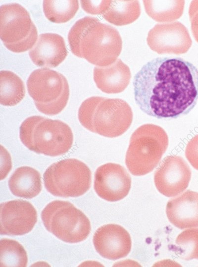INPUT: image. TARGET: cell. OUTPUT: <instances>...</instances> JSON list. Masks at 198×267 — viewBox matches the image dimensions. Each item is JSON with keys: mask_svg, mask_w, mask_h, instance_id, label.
Wrapping results in <instances>:
<instances>
[{"mask_svg": "<svg viewBox=\"0 0 198 267\" xmlns=\"http://www.w3.org/2000/svg\"><path fill=\"white\" fill-rule=\"evenodd\" d=\"M189 15L194 37L198 42V0H192L190 4Z\"/></svg>", "mask_w": 198, "mask_h": 267, "instance_id": "cell-27", "label": "cell"}, {"mask_svg": "<svg viewBox=\"0 0 198 267\" xmlns=\"http://www.w3.org/2000/svg\"><path fill=\"white\" fill-rule=\"evenodd\" d=\"M91 171L83 162L66 159L50 165L44 174L46 189L55 196L77 197L90 189Z\"/></svg>", "mask_w": 198, "mask_h": 267, "instance_id": "cell-8", "label": "cell"}, {"mask_svg": "<svg viewBox=\"0 0 198 267\" xmlns=\"http://www.w3.org/2000/svg\"><path fill=\"white\" fill-rule=\"evenodd\" d=\"M8 186L11 193L17 197L33 198L39 194L42 190L41 175L31 167L21 166L10 176Z\"/></svg>", "mask_w": 198, "mask_h": 267, "instance_id": "cell-18", "label": "cell"}, {"mask_svg": "<svg viewBox=\"0 0 198 267\" xmlns=\"http://www.w3.org/2000/svg\"><path fill=\"white\" fill-rule=\"evenodd\" d=\"M79 9L76 0L43 1V10L47 18L56 23H65L71 19Z\"/></svg>", "mask_w": 198, "mask_h": 267, "instance_id": "cell-22", "label": "cell"}, {"mask_svg": "<svg viewBox=\"0 0 198 267\" xmlns=\"http://www.w3.org/2000/svg\"><path fill=\"white\" fill-rule=\"evenodd\" d=\"M173 250L182 259H198V228L185 230L177 236Z\"/></svg>", "mask_w": 198, "mask_h": 267, "instance_id": "cell-24", "label": "cell"}, {"mask_svg": "<svg viewBox=\"0 0 198 267\" xmlns=\"http://www.w3.org/2000/svg\"><path fill=\"white\" fill-rule=\"evenodd\" d=\"M0 37L5 47L14 53L30 50L38 39V31L28 11L17 3L0 7Z\"/></svg>", "mask_w": 198, "mask_h": 267, "instance_id": "cell-9", "label": "cell"}, {"mask_svg": "<svg viewBox=\"0 0 198 267\" xmlns=\"http://www.w3.org/2000/svg\"><path fill=\"white\" fill-rule=\"evenodd\" d=\"M147 14L159 22H171L179 19L183 14L185 0L143 1Z\"/></svg>", "mask_w": 198, "mask_h": 267, "instance_id": "cell-20", "label": "cell"}, {"mask_svg": "<svg viewBox=\"0 0 198 267\" xmlns=\"http://www.w3.org/2000/svg\"><path fill=\"white\" fill-rule=\"evenodd\" d=\"M25 89L21 79L9 70L0 72V103L4 106H14L24 98Z\"/></svg>", "mask_w": 198, "mask_h": 267, "instance_id": "cell-21", "label": "cell"}, {"mask_svg": "<svg viewBox=\"0 0 198 267\" xmlns=\"http://www.w3.org/2000/svg\"><path fill=\"white\" fill-rule=\"evenodd\" d=\"M41 218L48 231L67 243L85 240L91 229L86 215L67 201L56 200L50 203L42 211Z\"/></svg>", "mask_w": 198, "mask_h": 267, "instance_id": "cell-7", "label": "cell"}, {"mask_svg": "<svg viewBox=\"0 0 198 267\" xmlns=\"http://www.w3.org/2000/svg\"><path fill=\"white\" fill-rule=\"evenodd\" d=\"M135 103L148 115L175 118L198 101V69L179 57H157L145 64L133 81Z\"/></svg>", "mask_w": 198, "mask_h": 267, "instance_id": "cell-1", "label": "cell"}, {"mask_svg": "<svg viewBox=\"0 0 198 267\" xmlns=\"http://www.w3.org/2000/svg\"><path fill=\"white\" fill-rule=\"evenodd\" d=\"M97 87L107 94L123 92L130 83L131 73L129 66L120 58L106 66H96L93 71Z\"/></svg>", "mask_w": 198, "mask_h": 267, "instance_id": "cell-17", "label": "cell"}, {"mask_svg": "<svg viewBox=\"0 0 198 267\" xmlns=\"http://www.w3.org/2000/svg\"><path fill=\"white\" fill-rule=\"evenodd\" d=\"M191 171L188 164L180 156L171 155L161 162L154 174V182L157 190L162 195L175 197L188 186Z\"/></svg>", "mask_w": 198, "mask_h": 267, "instance_id": "cell-11", "label": "cell"}, {"mask_svg": "<svg viewBox=\"0 0 198 267\" xmlns=\"http://www.w3.org/2000/svg\"><path fill=\"white\" fill-rule=\"evenodd\" d=\"M27 262L26 252L19 242L6 238L0 240V267H25Z\"/></svg>", "mask_w": 198, "mask_h": 267, "instance_id": "cell-23", "label": "cell"}, {"mask_svg": "<svg viewBox=\"0 0 198 267\" xmlns=\"http://www.w3.org/2000/svg\"><path fill=\"white\" fill-rule=\"evenodd\" d=\"M20 138L30 150L51 157L65 154L73 142L72 131L67 124L41 116H30L23 121Z\"/></svg>", "mask_w": 198, "mask_h": 267, "instance_id": "cell-4", "label": "cell"}, {"mask_svg": "<svg viewBox=\"0 0 198 267\" xmlns=\"http://www.w3.org/2000/svg\"><path fill=\"white\" fill-rule=\"evenodd\" d=\"M166 213L170 222L179 229L198 227V193L189 190L170 200Z\"/></svg>", "mask_w": 198, "mask_h": 267, "instance_id": "cell-16", "label": "cell"}, {"mask_svg": "<svg viewBox=\"0 0 198 267\" xmlns=\"http://www.w3.org/2000/svg\"><path fill=\"white\" fill-rule=\"evenodd\" d=\"M68 54L62 37L55 33L40 34L30 50L29 56L38 66L55 67L60 64Z\"/></svg>", "mask_w": 198, "mask_h": 267, "instance_id": "cell-15", "label": "cell"}, {"mask_svg": "<svg viewBox=\"0 0 198 267\" xmlns=\"http://www.w3.org/2000/svg\"><path fill=\"white\" fill-rule=\"evenodd\" d=\"M185 156L192 166L198 170V135L188 143L185 149Z\"/></svg>", "mask_w": 198, "mask_h": 267, "instance_id": "cell-26", "label": "cell"}, {"mask_svg": "<svg viewBox=\"0 0 198 267\" xmlns=\"http://www.w3.org/2000/svg\"><path fill=\"white\" fill-rule=\"evenodd\" d=\"M68 40L74 55L98 66L115 62L122 49V40L118 30L91 16L75 23L68 33Z\"/></svg>", "mask_w": 198, "mask_h": 267, "instance_id": "cell-2", "label": "cell"}, {"mask_svg": "<svg viewBox=\"0 0 198 267\" xmlns=\"http://www.w3.org/2000/svg\"><path fill=\"white\" fill-rule=\"evenodd\" d=\"M147 42L158 54H183L192 44L187 28L178 21L156 24L149 31Z\"/></svg>", "mask_w": 198, "mask_h": 267, "instance_id": "cell-10", "label": "cell"}, {"mask_svg": "<svg viewBox=\"0 0 198 267\" xmlns=\"http://www.w3.org/2000/svg\"><path fill=\"white\" fill-rule=\"evenodd\" d=\"M27 86L37 108L45 114L54 115L65 107L69 97V87L60 73L43 68L34 70L29 76Z\"/></svg>", "mask_w": 198, "mask_h": 267, "instance_id": "cell-6", "label": "cell"}, {"mask_svg": "<svg viewBox=\"0 0 198 267\" xmlns=\"http://www.w3.org/2000/svg\"><path fill=\"white\" fill-rule=\"evenodd\" d=\"M131 179L125 168L114 163L99 167L95 174L94 189L101 198L109 202L122 200L129 193Z\"/></svg>", "mask_w": 198, "mask_h": 267, "instance_id": "cell-12", "label": "cell"}, {"mask_svg": "<svg viewBox=\"0 0 198 267\" xmlns=\"http://www.w3.org/2000/svg\"><path fill=\"white\" fill-rule=\"evenodd\" d=\"M82 8L87 13L102 15L109 7L111 0H81Z\"/></svg>", "mask_w": 198, "mask_h": 267, "instance_id": "cell-25", "label": "cell"}, {"mask_svg": "<svg viewBox=\"0 0 198 267\" xmlns=\"http://www.w3.org/2000/svg\"><path fill=\"white\" fill-rule=\"evenodd\" d=\"M93 241L97 252L101 257L111 260L126 257L131 249L129 233L117 224L100 227L95 232Z\"/></svg>", "mask_w": 198, "mask_h": 267, "instance_id": "cell-14", "label": "cell"}, {"mask_svg": "<svg viewBox=\"0 0 198 267\" xmlns=\"http://www.w3.org/2000/svg\"><path fill=\"white\" fill-rule=\"evenodd\" d=\"M1 235H22L30 232L37 220V213L29 202L17 200L1 203L0 208Z\"/></svg>", "mask_w": 198, "mask_h": 267, "instance_id": "cell-13", "label": "cell"}, {"mask_svg": "<svg viewBox=\"0 0 198 267\" xmlns=\"http://www.w3.org/2000/svg\"><path fill=\"white\" fill-rule=\"evenodd\" d=\"M78 118L88 130L104 137L115 138L129 128L133 114L129 105L122 99L93 96L81 104Z\"/></svg>", "mask_w": 198, "mask_h": 267, "instance_id": "cell-3", "label": "cell"}, {"mask_svg": "<svg viewBox=\"0 0 198 267\" xmlns=\"http://www.w3.org/2000/svg\"><path fill=\"white\" fill-rule=\"evenodd\" d=\"M141 12L139 0H112L102 15L107 21L114 25L123 26L136 21Z\"/></svg>", "mask_w": 198, "mask_h": 267, "instance_id": "cell-19", "label": "cell"}, {"mask_svg": "<svg viewBox=\"0 0 198 267\" xmlns=\"http://www.w3.org/2000/svg\"><path fill=\"white\" fill-rule=\"evenodd\" d=\"M168 146V137L160 126L145 124L132 134L125 163L135 176L146 175L158 165Z\"/></svg>", "mask_w": 198, "mask_h": 267, "instance_id": "cell-5", "label": "cell"}]
</instances>
